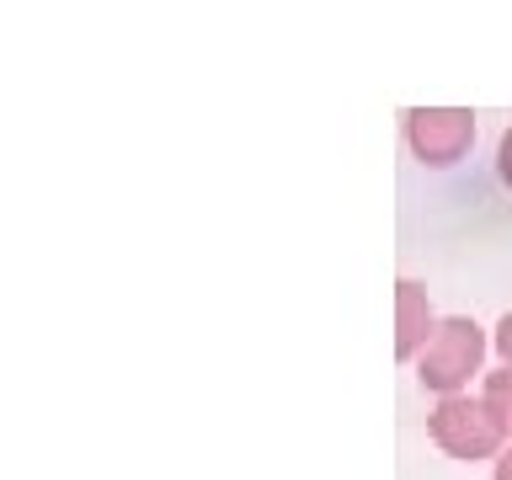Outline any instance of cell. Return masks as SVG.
I'll list each match as a JSON object with an SVG mask.
<instances>
[{
	"label": "cell",
	"instance_id": "52a82bcc",
	"mask_svg": "<svg viewBox=\"0 0 512 480\" xmlns=\"http://www.w3.org/2000/svg\"><path fill=\"white\" fill-rule=\"evenodd\" d=\"M496 176H502V182L512 187V128L502 134V144H496Z\"/></svg>",
	"mask_w": 512,
	"mask_h": 480
},
{
	"label": "cell",
	"instance_id": "277c9868",
	"mask_svg": "<svg viewBox=\"0 0 512 480\" xmlns=\"http://www.w3.org/2000/svg\"><path fill=\"white\" fill-rule=\"evenodd\" d=\"M432 331H438V315H432V304H427V288L411 283V278L395 283V358L400 363L422 358Z\"/></svg>",
	"mask_w": 512,
	"mask_h": 480
},
{
	"label": "cell",
	"instance_id": "6da1fadb",
	"mask_svg": "<svg viewBox=\"0 0 512 480\" xmlns=\"http://www.w3.org/2000/svg\"><path fill=\"white\" fill-rule=\"evenodd\" d=\"M480 358H486V331L470 315H448V320H438L432 342L416 358V379L432 395H464L470 374H480Z\"/></svg>",
	"mask_w": 512,
	"mask_h": 480
},
{
	"label": "cell",
	"instance_id": "8992f818",
	"mask_svg": "<svg viewBox=\"0 0 512 480\" xmlns=\"http://www.w3.org/2000/svg\"><path fill=\"white\" fill-rule=\"evenodd\" d=\"M491 347H496V358H502V368H512V310L496 320V336H491Z\"/></svg>",
	"mask_w": 512,
	"mask_h": 480
},
{
	"label": "cell",
	"instance_id": "ba28073f",
	"mask_svg": "<svg viewBox=\"0 0 512 480\" xmlns=\"http://www.w3.org/2000/svg\"><path fill=\"white\" fill-rule=\"evenodd\" d=\"M491 480H512V448H507L502 459H496V475H491Z\"/></svg>",
	"mask_w": 512,
	"mask_h": 480
},
{
	"label": "cell",
	"instance_id": "3957f363",
	"mask_svg": "<svg viewBox=\"0 0 512 480\" xmlns=\"http://www.w3.org/2000/svg\"><path fill=\"white\" fill-rule=\"evenodd\" d=\"M406 144L422 166H459L464 150L475 144V112L470 107H411Z\"/></svg>",
	"mask_w": 512,
	"mask_h": 480
},
{
	"label": "cell",
	"instance_id": "5b68a950",
	"mask_svg": "<svg viewBox=\"0 0 512 480\" xmlns=\"http://www.w3.org/2000/svg\"><path fill=\"white\" fill-rule=\"evenodd\" d=\"M480 400H486L491 416L502 422V432L512 438V368H496V374H486V390H480Z\"/></svg>",
	"mask_w": 512,
	"mask_h": 480
},
{
	"label": "cell",
	"instance_id": "7a4b0ae2",
	"mask_svg": "<svg viewBox=\"0 0 512 480\" xmlns=\"http://www.w3.org/2000/svg\"><path fill=\"white\" fill-rule=\"evenodd\" d=\"M427 432H432V443L443 448L448 459H464V464H475V459H491L496 448H502V422L491 416L486 400H475V395H443L438 406H432L427 416Z\"/></svg>",
	"mask_w": 512,
	"mask_h": 480
}]
</instances>
